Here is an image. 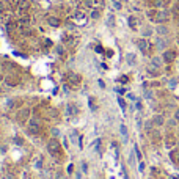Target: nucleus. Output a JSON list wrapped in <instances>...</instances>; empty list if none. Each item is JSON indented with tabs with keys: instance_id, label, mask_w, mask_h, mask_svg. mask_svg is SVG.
I'll use <instances>...</instances> for the list:
<instances>
[{
	"instance_id": "c756f323",
	"label": "nucleus",
	"mask_w": 179,
	"mask_h": 179,
	"mask_svg": "<svg viewBox=\"0 0 179 179\" xmlns=\"http://www.w3.org/2000/svg\"><path fill=\"white\" fill-rule=\"evenodd\" d=\"M3 10H5V5H3L2 2H0V13H3Z\"/></svg>"
},
{
	"instance_id": "7c9ffc66",
	"label": "nucleus",
	"mask_w": 179,
	"mask_h": 179,
	"mask_svg": "<svg viewBox=\"0 0 179 179\" xmlns=\"http://www.w3.org/2000/svg\"><path fill=\"white\" fill-rule=\"evenodd\" d=\"M174 118H176V119H178V121H179V108L176 110V113H174Z\"/></svg>"
},
{
	"instance_id": "473e14b6",
	"label": "nucleus",
	"mask_w": 179,
	"mask_h": 179,
	"mask_svg": "<svg viewBox=\"0 0 179 179\" xmlns=\"http://www.w3.org/2000/svg\"><path fill=\"white\" fill-rule=\"evenodd\" d=\"M171 179H178V178H176V176H173V178H171Z\"/></svg>"
},
{
	"instance_id": "aec40b11",
	"label": "nucleus",
	"mask_w": 179,
	"mask_h": 179,
	"mask_svg": "<svg viewBox=\"0 0 179 179\" xmlns=\"http://www.w3.org/2000/svg\"><path fill=\"white\" fill-rule=\"evenodd\" d=\"M153 65L157 66V68H160V66H162V60H160L159 57H154L153 58Z\"/></svg>"
},
{
	"instance_id": "4be33fe9",
	"label": "nucleus",
	"mask_w": 179,
	"mask_h": 179,
	"mask_svg": "<svg viewBox=\"0 0 179 179\" xmlns=\"http://www.w3.org/2000/svg\"><path fill=\"white\" fill-rule=\"evenodd\" d=\"M118 104H119V107H121L123 110H126V102H124L123 98H118Z\"/></svg>"
},
{
	"instance_id": "f704fd0d",
	"label": "nucleus",
	"mask_w": 179,
	"mask_h": 179,
	"mask_svg": "<svg viewBox=\"0 0 179 179\" xmlns=\"http://www.w3.org/2000/svg\"><path fill=\"white\" fill-rule=\"evenodd\" d=\"M159 179H162V178H159Z\"/></svg>"
},
{
	"instance_id": "412c9836",
	"label": "nucleus",
	"mask_w": 179,
	"mask_h": 179,
	"mask_svg": "<svg viewBox=\"0 0 179 179\" xmlns=\"http://www.w3.org/2000/svg\"><path fill=\"white\" fill-rule=\"evenodd\" d=\"M127 61H129V65H135V58H134V53H129V55H127Z\"/></svg>"
},
{
	"instance_id": "4468645a",
	"label": "nucleus",
	"mask_w": 179,
	"mask_h": 179,
	"mask_svg": "<svg viewBox=\"0 0 179 179\" xmlns=\"http://www.w3.org/2000/svg\"><path fill=\"white\" fill-rule=\"evenodd\" d=\"M165 123V119L160 116V115H155V116H153V124L154 126H162Z\"/></svg>"
},
{
	"instance_id": "423d86ee",
	"label": "nucleus",
	"mask_w": 179,
	"mask_h": 179,
	"mask_svg": "<svg viewBox=\"0 0 179 179\" xmlns=\"http://www.w3.org/2000/svg\"><path fill=\"white\" fill-rule=\"evenodd\" d=\"M29 129H30V132H39V129H41V121H39L38 118H33L30 121Z\"/></svg>"
},
{
	"instance_id": "a878e982",
	"label": "nucleus",
	"mask_w": 179,
	"mask_h": 179,
	"mask_svg": "<svg viewBox=\"0 0 179 179\" xmlns=\"http://www.w3.org/2000/svg\"><path fill=\"white\" fill-rule=\"evenodd\" d=\"M82 171H83V173L88 171V165H86L85 162H82Z\"/></svg>"
},
{
	"instance_id": "c85d7f7f",
	"label": "nucleus",
	"mask_w": 179,
	"mask_h": 179,
	"mask_svg": "<svg viewBox=\"0 0 179 179\" xmlns=\"http://www.w3.org/2000/svg\"><path fill=\"white\" fill-rule=\"evenodd\" d=\"M138 170H140V171H143V170H145V165H143V162H140V165H138Z\"/></svg>"
},
{
	"instance_id": "20e7f679",
	"label": "nucleus",
	"mask_w": 179,
	"mask_h": 179,
	"mask_svg": "<svg viewBox=\"0 0 179 179\" xmlns=\"http://www.w3.org/2000/svg\"><path fill=\"white\" fill-rule=\"evenodd\" d=\"M137 44H138V49H140V50H141V52H143V53H148L149 50H151V44H149V43H148V41H146V39H143V38L137 41Z\"/></svg>"
},
{
	"instance_id": "9b49d317",
	"label": "nucleus",
	"mask_w": 179,
	"mask_h": 179,
	"mask_svg": "<svg viewBox=\"0 0 179 179\" xmlns=\"http://www.w3.org/2000/svg\"><path fill=\"white\" fill-rule=\"evenodd\" d=\"M148 72H149L151 76H155V77H157V76H160V68L154 66V65H149V66H148Z\"/></svg>"
},
{
	"instance_id": "0eeeda50",
	"label": "nucleus",
	"mask_w": 179,
	"mask_h": 179,
	"mask_svg": "<svg viewBox=\"0 0 179 179\" xmlns=\"http://www.w3.org/2000/svg\"><path fill=\"white\" fill-rule=\"evenodd\" d=\"M74 21L77 22V24H79V25H82V24H85V22H86V17H85V13L83 11H76L74 13Z\"/></svg>"
},
{
	"instance_id": "f257e3e1",
	"label": "nucleus",
	"mask_w": 179,
	"mask_h": 179,
	"mask_svg": "<svg viewBox=\"0 0 179 179\" xmlns=\"http://www.w3.org/2000/svg\"><path fill=\"white\" fill-rule=\"evenodd\" d=\"M47 151H49L52 155H58V154H60V141L55 140V138L49 140V141H47Z\"/></svg>"
},
{
	"instance_id": "f8f14e48",
	"label": "nucleus",
	"mask_w": 179,
	"mask_h": 179,
	"mask_svg": "<svg viewBox=\"0 0 179 179\" xmlns=\"http://www.w3.org/2000/svg\"><path fill=\"white\" fill-rule=\"evenodd\" d=\"M66 112H68V116H74V115H77V107L74 104H68Z\"/></svg>"
},
{
	"instance_id": "6ab92c4d",
	"label": "nucleus",
	"mask_w": 179,
	"mask_h": 179,
	"mask_svg": "<svg viewBox=\"0 0 179 179\" xmlns=\"http://www.w3.org/2000/svg\"><path fill=\"white\" fill-rule=\"evenodd\" d=\"M129 25H131V29H132V30H135V29H137V19H135L134 16H131V17H129Z\"/></svg>"
},
{
	"instance_id": "ddd939ff",
	"label": "nucleus",
	"mask_w": 179,
	"mask_h": 179,
	"mask_svg": "<svg viewBox=\"0 0 179 179\" xmlns=\"http://www.w3.org/2000/svg\"><path fill=\"white\" fill-rule=\"evenodd\" d=\"M170 159H171L174 163H179V149H173L171 153H170Z\"/></svg>"
},
{
	"instance_id": "7ed1b4c3",
	"label": "nucleus",
	"mask_w": 179,
	"mask_h": 179,
	"mask_svg": "<svg viewBox=\"0 0 179 179\" xmlns=\"http://www.w3.org/2000/svg\"><path fill=\"white\" fill-rule=\"evenodd\" d=\"M68 82H69L72 86H77V85H80L82 77L79 74H76V72H69V74H68Z\"/></svg>"
},
{
	"instance_id": "39448f33",
	"label": "nucleus",
	"mask_w": 179,
	"mask_h": 179,
	"mask_svg": "<svg viewBox=\"0 0 179 179\" xmlns=\"http://www.w3.org/2000/svg\"><path fill=\"white\" fill-rule=\"evenodd\" d=\"M29 116H30V110L29 108H22V110L17 112V121L19 123H25L27 119H29Z\"/></svg>"
},
{
	"instance_id": "cd10ccee",
	"label": "nucleus",
	"mask_w": 179,
	"mask_h": 179,
	"mask_svg": "<svg viewBox=\"0 0 179 179\" xmlns=\"http://www.w3.org/2000/svg\"><path fill=\"white\" fill-rule=\"evenodd\" d=\"M119 82H123V83H126V82H127V77H126V76L119 77Z\"/></svg>"
},
{
	"instance_id": "2f4dec72",
	"label": "nucleus",
	"mask_w": 179,
	"mask_h": 179,
	"mask_svg": "<svg viewBox=\"0 0 179 179\" xmlns=\"http://www.w3.org/2000/svg\"><path fill=\"white\" fill-rule=\"evenodd\" d=\"M74 171V167H72V165H69V168H68V173H72Z\"/></svg>"
},
{
	"instance_id": "9d476101",
	"label": "nucleus",
	"mask_w": 179,
	"mask_h": 179,
	"mask_svg": "<svg viewBox=\"0 0 179 179\" xmlns=\"http://www.w3.org/2000/svg\"><path fill=\"white\" fill-rule=\"evenodd\" d=\"M148 3H149L153 8H163L165 0H148Z\"/></svg>"
},
{
	"instance_id": "2eb2a0df",
	"label": "nucleus",
	"mask_w": 179,
	"mask_h": 179,
	"mask_svg": "<svg viewBox=\"0 0 179 179\" xmlns=\"http://www.w3.org/2000/svg\"><path fill=\"white\" fill-rule=\"evenodd\" d=\"M47 24L50 25V27H60V19H58V17H49V19H47Z\"/></svg>"
},
{
	"instance_id": "b1692460",
	"label": "nucleus",
	"mask_w": 179,
	"mask_h": 179,
	"mask_svg": "<svg viewBox=\"0 0 179 179\" xmlns=\"http://www.w3.org/2000/svg\"><path fill=\"white\" fill-rule=\"evenodd\" d=\"M99 16H101V13L98 10H93V13H91V17H93V19H98Z\"/></svg>"
},
{
	"instance_id": "f3484780",
	"label": "nucleus",
	"mask_w": 179,
	"mask_h": 179,
	"mask_svg": "<svg viewBox=\"0 0 179 179\" xmlns=\"http://www.w3.org/2000/svg\"><path fill=\"white\" fill-rule=\"evenodd\" d=\"M119 132H121V135H123V138H124V141H127L129 135H127V127L124 124H121V127H119Z\"/></svg>"
},
{
	"instance_id": "6e6552de",
	"label": "nucleus",
	"mask_w": 179,
	"mask_h": 179,
	"mask_svg": "<svg viewBox=\"0 0 179 179\" xmlns=\"http://www.w3.org/2000/svg\"><path fill=\"white\" fill-rule=\"evenodd\" d=\"M174 145H176V137H174L173 134H168L167 137H165V146H167L168 149H171Z\"/></svg>"
},
{
	"instance_id": "393cba45",
	"label": "nucleus",
	"mask_w": 179,
	"mask_h": 179,
	"mask_svg": "<svg viewBox=\"0 0 179 179\" xmlns=\"http://www.w3.org/2000/svg\"><path fill=\"white\" fill-rule=\"evenodd\" d=\"M157 31H159V33H160V35H165V33H167V31H168V30H167V29H165V27H159V29H157Z\"/></svg>"
},
{
	"instance_id": "bb28decb",
	"label": "nucleus",
	"mask_w": 179,
	"mask_h": 179,
	"mask_svg": "<svg viewBox=\"0 0 179 179\" xmlns=\"http://www.w3.org/2000/svg\"><path fill=\"white\" fill-rule=\"evenodd\" d=\"M36 168H41V157L36 159Z\"/></svg>"
},
{
	"instance_id": "72a5a7b5",
	"label": "nucleus",
	"mask_w": 179,
	"mask_h": 179,
	"mask_svg": "<svg viewBox=\"0 0 179 179\" xmlns=\"http://www.w3.org/2000/svg\"><path fill=\"white\" fill-rule=\"evenodd\" d=\"M178 44H179V39H178Z\"/></svg>"
},
{
	"instance_id": "a211bd4d",
	"label": "nucleus",
	"mask_w": 179,
	"mask_h": 179,
	"mask_svg": "<svg viewBox=\"0 0 179 179\" xmlns=\"http://www.w3.org/2000/svg\"><path fill=\"white\" fill-rule=\"evenodd\" d=\"M173 14H174L176 19H179V0L174 3V6H173Z\"/></svg>"
},
{
	"instance_id": "f03ea898",
	"label": "nucleus",
	"mask_w": 179,
	"mask_h": 179,
	"mask_svg": "<svg viewBox=\"0 0 179 179\" xmlns=\"http://www.w3.org/2000/svg\"><path fill=\"white\" fill-rule=\"evenodd\" d=\"M176 50H173V49H168V50H165V52H163V55H162V58H163V61L165 63H168V65H170V63H173L174 61V60H176Z\"/></svg>"
},
{
	"instance_id": "5701e85b",
	"label": "nucleus",
	"mask_w": 179,
	"mask_h": 179,
	"mask_svg": "<svg viewBox=\"0 0 179 179\" xmlns=\"http://www.w3.org/2000/svg\"><path fill=\"white\" fill-rule=\"evenodd\" d=\"M113 2V5H115V8H116V10H121V0H112Z\"/></svg>"
},
{
	"instance_id": "1a4fd4ad",
	"label": "nucleus",
	"mask_w": 179,
	"mask_h": 179,
	"mask_svg": "<svg viewBox=\"0 0 179 179\" xmlns=\"http://www.w3.org/2000/svg\"><path fill=\"white\" fill-rule=\"evenodd\" d=\"M165 21H168V13L167 11H159L157 10V14H155V19H154V22H159V24H160V22H165Z\"/></svg>"
},
{
	"instance_id": "dca6fc26",
	"label": "nucleus",
	"mask_w": 179,
	"mask_h": 179,
	"mask_svg": "<svg viewBox=\"0 0 179 179\" xmlns=\"http://www.w3.org/2000/svg\"><path fill=\"white\" fill-rule=\"evenodd\" d=\"M6 83L10 86H16L17 83H19V80H17V77H10V76H8L6 77Z\"/></svg>"
}]
</instances>
